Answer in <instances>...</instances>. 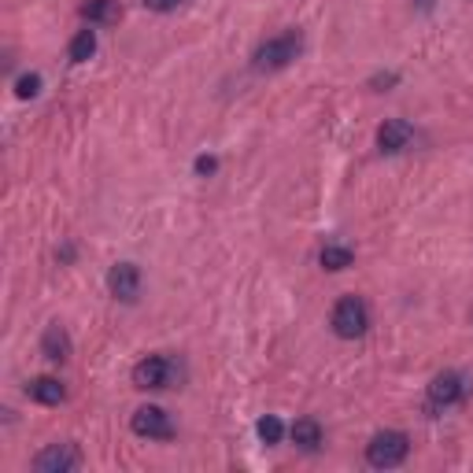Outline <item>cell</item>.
Instances as JSON below:
<instances>
[{
	"mask_svg": "<svg viewBox=\"0 0 473 473\" xmlns=\"http://www.w3.org/2000/svg\"><path fill=\"white\" fill-rule=\"evenodd\" d=\"M300 48H304V34H300V30H281L277 37H267V41L256 48L252 67H256L259 75H267V71H285L292 59L300 55Z\"/></svg>",
	"mask_w": 473,
	"mask_h": 473,
	"instance_id": "6da1fadb",
	"label": "cell"
},
{
	"mask_svg": "<svg viewBox=\"0 0 473 473\" xmlns=\"http://www.w3.org/2000/svg\"><path fill=\"white\" fill-rule=\"evenodd\" d=\"M182 381V367L170 355H148L134 367V385L145 388V392H163V388H174Z\"/></svg>",
	"mask_w": 473,
	"mask_h": 473,
	"instance_id": "7a4b0ae2",
	"label": "cell"
},
{
	"mask_svg": "<svg viewBox=\"0 0 473 473\" xmlns=\"http://www.w3.org/2000/svg\"><path fill=\"white\" fill-rule=\"evenodd\" d=\"M333 333L340 340H359L367 329H370V311L359 296H340L337 307H333Z\"/></svg>",
	"mask_w": 473,
	"mask_h": 473,
	"instance_id": "3957f363",
	"label": "cell"
},
{
	"mask_svg": "<svg viewBox=\"0 0 473 473\" xmlns=\"http://www.w3.org/2000/svg\"><path fill=\"white\" fill-rule=\"evenodd\" d=\"M407 451H410L407 433L385 429V433H374V437H370V444H367V462H370L374 469H392V466H399V462L407 458Z\"/></svg>",
	"mask_w": 473,
	"mask_h": 473,
	"instance_id": "277c9868",
	"label": "cell"
},
{
	"mask_svg": "<svg viewBox=\"0 0 473 473\" xmlns=\"http://www.w3.org/2000/svg\"><path fill=\"white\" fill-rule=\"evenodd\" d=\"M130 429L145 440H170L174 437V422H170V414L163 407H137L134 410V418H130Z\"/></svg>",
	"mask_w": 473,
	"mask_h": 473,
	"instance_id": "5b68a950",
	"label": "cell"
},
{
	"mask_svg": "<svg viewBox=\"0 0 473 473\" xmlns=\"http://www.w3.org/2000/svg\"><path fill=\"white\" fill-rule=\"evenodd\" d=\"M107 292L115 296V300H123V304H137V296H141V270H137V263H115L107 270Z\"/></svg>",
	"mask_w": 473,
	"mask_h": 473,
	"instance_id": "8992f818",
	"label": "cell"
},
{
	"mask_svg": "<svg viewBox=\"0 0 473 473\" xmlns=\"http://www.w3.org/2000/svg\"><path fill=\"white\" fill-rule=\"evenodd\" d=\"M82 466V455L75 444H48L37 458H34V469L37 473H71Z\"/></svg>",
	"mask_w": 473,
	"mask_h": 473,
	"instance_id": "52a82bcc",
	"label": "cell"
},
{
	"mask_svg": "<svg viewBox=\"0 0 473 473\" xmlns=\"http://www.w3.org/2000/svg\"><path fill=\"white\" fill-rule=\"evenodd\" d=\"M466 396V381L458 377V374H437L433 381H429V403L433 407H455L458 399Z\"/></svg>",
	"mask_w": 473,
	"mask_h": 473,
	"instance_id": "ba28073f",
	"label": "cell"
},
{
	"mask_svg": "<svg viewBox=\"0 0 473 473\" xmlns=\"http://www.w3.org/2000/svg\"><path fill=\"white\" fill-rule=\"evenodd\" d=\"M410 141H414V130H410V123H403V118H385L381 130H377V145H381L385 156L403 152Z\"/></svg>",
	"mask_w": 473,
	"mask_h": 473,
	"instance_id": "9c48e42d",
	"label": "cell"
},
{
	"mask_svg": "<svg viewBox=\"0 0 473 473\" xmlns=\"http://www.w3.org/2000/svg\"><path fill=\"white\" fill-rule=\"evenodd\" d=\"M41 351H45V359H52V363H67V359H71V337H67V329L59 326V322H52V326L45 329Z\"/></svg>",
	"mask_w": 473,
	"mask_h": 473,
	"instance_id": "30bf717a",
	"label": "cell"
},
{
	"mask_svg": "<svg viewBox=\"0 0 473 473\" xmlns=\"http://www.w3.org/2000/svg\"><path fill=\"white\" fill-rule=\"evenodd\" d=\"M82 19L89 26H111V23L123 19V5H118V0H86Z\"/></svg>",
	"mask_w": 473,
	"mask_h": 473,
	"instance_id": "8fae6325",
	"label": "cell"
},
{
	"mask_svg": "<svg viewBox=\"0 0 473 473\" xmlns=\"http://www.w3.org/2000/svg\"><path fill=\"white\" fill-rule=\"evenodd\" d=\"M26 396H30L34 403L59 407V403L67 399V388H64V381H55V377H34V381L26 385Z\"/></svg>",
	"mask_w": 473,
	"mask_h": 473,
	"instance_id": "7c38bea8",
	"label": "cell"
},
{
	"mask_svg": "<svg viewBox=\"0 0 473 473\" xmlns=\"http://www.w3.org/2000/svg\"><path fill=\"white\" fill-rule=\"evenodd\" d=\"M288 433H292V444L304 448V451H318L322 448V426L315 418H296Z\"/></svg>",
	"mask_w": 473,
	"mask_h": 473,
	"instance_id": "4fadbf2b",
	"label": "cell"
},
{
	"mask_svg": "<svg viewBox=\"0 0 473 473\" xmlns=\"http://www.w3.org/2000/svg\"><path fill=\"white\" fill-rule=\"evenodd\" d=\"M96 52V30H78L71 41V64H86Z\"/></svg>",
	"mask_w": 473,
	"mask_h": 473,
	"instance_id": "5bb4252c",
	"label": "cell"
},
{
	"mask_svg": "<svg viewBox=\"0 0 473 473\" xmlns=\"http://www.w3.org/2000/svg\"><path fill=\"white\" fill-rule=\"evenodd\" d=\"M318 263H322L326 270H347V267L355 263V256H351V248H344V245H326L322 256H318Z\"/></svg>",
	"mask_w": 473,
	"mask_h": 473,
	"instance_id": "9a60e30c",
	"label": "cell"
},
{
	"mask_svg": "<svg viewBox=\"0 0 473 473\" xmlns=\"http://www.w3.org/2000/svg\"><path fill=\"white\" fill-rule=\"evenodd\" d=\"M256 433H259V440H263V444H281L285 426H281V418L267 414V418H259V422H256Z\"/></svg>",
	"mask_w": 473,
	"mask_h": 473,
	"instance_id": "2e32d148",
	"label": "cell"
},
{
	"mask_svg": "<svg viewBox=\"0 0 473 473\" xmlns=\"http://www.w3.org/2000/svg\"><path fill=\"white\" fill-rule=\"evenodd\" d=\"M41 93V75H23L19 82H15V96L19 100H34Z\"/></svg>",
	"mask_w": 473,
	"mask_h": 473,
	"instance_id": "e0dca14e",
	"label": "cell"
},
{
	"mask_svg": "<svg viewBox=\"0 0 473 473\" xmlns=\"http://www.w3.org/2000/svg\"><path fill=\"white\" fill-rule=\"evenodd\" d=\"M177 5H182V0H145V8H148V12H159V15L177 12Z\"/></svg>",
	"mask_w": 473,
	"mask_h": 473,
	"instance_id": "ac0fdd59",
	"label": "cell"
},
{
	"mask_svg": "<svg viewBox=\"0 0 473 473\" xmlns=\"http://www.w3.org/2000/svg\"><path fill=\"white\" fill-rule=\"evenodd\" d=\"M215 170H218V159H215V156H200V159H196V174L207 177V174H215Z\"/></svg>",
	"mask_w": 473,
	"mask_h": 473,
	"instance_id": "d6986e66",
	"label": "cell"
}]
</instances>
